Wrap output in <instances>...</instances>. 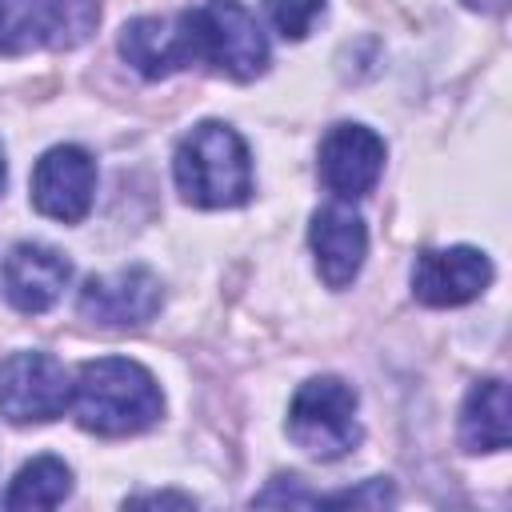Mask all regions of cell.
<instances>
[{
  "label": "cell",
  "instance_id": "obj_16",
  "mask_svg": "<svg viewBox=\"0 0 512 512\" xmlns=\"http://www.w3.org/2000/svg\"><path fill=\"white\" fill-rule=\"evenodd\" d=\"M264 8L284 40H304L312 20L324 12V0H264Z\"/></svg>",
  "mask_w": 512,
  "mask_h": 512
},
{
  "label": "cell",
  "instance_id": "obj_13",
  "mask_svg": "<svg viewBox=\"0 0 512 512\" xmlns=\"http://www.w3.org/2000/svg\"><path fill=\"white\" fill-rule=\"evenodd\" d=\"M120 56L144 76V80H164L180 68L192 64L188 52V28L184 12L176 16H136L120 28Z\"/></svg>",
  "mask_w": 512,
  "mask_h": 512
},
{
  "label": "cell",
  "instance_id": "obj_10",
  "mask_svg": "<svg viewBox=\"0 0 512 512\" xmlns=\"http://www.w3.org/2000/svg\"><path fill=\"white\" fill-rule=\"evenodd\" d=\"M492 284V260L480 248H424L412 264V296L428 308H456Z\"/></svg>",
  "mask_w": 512,
  "mask_h": 512
},
{
  "label": "cell",
  "instance_id": "obj_4",
  "mask_svg": "<svg viewBox=\"0 0 512 512\" xmlns=\"http://www.w3.org/2000/svg\"><path fill=\"white\" fill-rule=\"evenodd\" d=\"M288 436L300 452L316 460H340L360 444L356 388L340 376H312L296 388L288 404Z\"/></svg>",
  "mask_w": 512,
  "mask_h": 512
},
{
  "label": "cell",
  "instance_id": "obj_7",
  "mask_svg": "<svg viewBox=\"0 0 512 512\" xmlns=\"http://www.w3.org/2000/svg\"><path fill=\"white\" fill-rule=\"evenodd\" d=\"M160 304H164L160 280L140 264L108 276H88V284L76 296L80 320L96 328H140L160 312Z\"/></svg>",
  "mask_w": 512,
  "mask_h": 512
},
{
  "label": "cell",
  "instance_id": "obj_19",
  "mask_svg": "<svg viewBox=\"0 0 512 512\" xmlns=\"http://www.w3.org/2000/svg\"><path fill=\"white\" fill-rule=\"evenodd\" d=\"M124 504H132V508H196V500L184 492H144V496H128Z\"/></svg>",
  "mask_w": 512,
  "mask_h": 512
},
{
  "label": "cell",
  "instance_id": "obj_12",
  "mask_svg": "<svg viewBox=\"0 0 512 512\" xmlns=\"http://www.w3.org/2000/svg\"><path fill=\"white\" fill-rule=\"evenodd\" d=\"M308 244L316 256V272L328 288H348L360 276V264L368 256V228L360 212L348 204H324L312 212Z\"/></svg>",
  "mask_w": 512,
  "mask_h": 512
},
{
  "label": "cell",
  "instance_id": "obj_18",
  "mask_svg": "<svg viewBox=\"0 0 512 512\" xmlns=\"http://www.w3.org/2000/svg\"><path fill=\"white\" fill-rule=\"evenodd\" d=\"M316 492H304L296 476H276L264 492L252 496V504H304V508H316Z\"/></svg>",
  "mask_w": 512,
  "mask_h": 512
},
{
  "label": "cell",
  "instance_id": "obj_5",
  "mask_svg": "<svg viewBox=\"0 0 512 512\" xmlns=\"http://www.w3.org/2000/svg\"><path fill=\"white\" fill-rule=\"evenodd\" d=\"M100 0H0V56L76 48L96 32Z\"/></svg>",
  "mask_w": 512,
  "mask_h": 512
},
{
  "label": "cell",
  "instance_id": "obj_17",
  "mask_svg": "<svg viewBox=\"0 0 512 512\" xmlns=\"http://www.w3.org/2000/svg\"><path fill=\"white\" fill-rule=\"evenodd\" d=\"M336 504H344V508H388V504H396V492H392L388 480H364L360 488H344V492H332V496L316 500V508H336Z\"/></svg>",
  "mask_w": 512,
  "mask_h": 512
},
{
  "label": "cell",
  "instance_id": "obj_20",
  "mask_svg": "<svg viewBox=\"0 0 512 512\" xmlns=\"http://www.w3.org/2000/svg\"><path fill=\"white\" fill-rule=\"evenodd\" d=\"M472 12H492V16H500L504 8H508V0H464Z\"/></svg>",
  "mask_w": 512,
  "mask_h": 512
},
{
  "label": "cell",
  "instance_id": "obj_6",
  "mask_svg": "<svg viewBox=\"0 0 512 512\" xmlns=\"http://www.w3.org/2000/svg\"><path fill=\"white\" fill-rule=\"evenodd\" d=\"M72 404V372L48 352H12L0 360V416L12 424H48Z\"/></svg>",
  "mask_w": 512,
  "mask_h": 512
},
{
  "label": "cell",
  "instance_id": "obj_21",
  "mask_svg": "<svg viewBox=\"0 0 512 512\" xmlns=\"http://www.w3.org/2000/svg\"><path fill=\"white\" fill-rule=\"evenodd\" d=\"M4 176H8V168H4V144H0V192H4Z\"/></svg>",
  "mask_w": 512,
  "mask_h": 512
},
{
  "label": "cell",
  "instance_id": "obj_3",
  "mask_svg": "<svg viewBox=\"0 0 512 512\" xmlns=\"http://www.w3.org/2000/svg\"><path fill=\"white\" fill-rule=\"evenodd\" d=\"M192 64L228 80H256L268 68V36L240 0H208L184 12Z\"/></svg>",
  "mask_w": 512,
  "mask_h": 512
},
{
  "label": "cell",
  "instance_id": "obj_14",
  "mask_svg": "<svg viewBox=\"0 0 512 512\" xmlns=\"http://www.w3.org/2000/svg\"><path fill=\"white\" fill-rule=\"evenodd\" d=\"M460 448L464 452H500L508 448V388L500 376L476 380L460 404Z\"/></svg>",
  "mask_w": 512,
  "mask_h": 512
},
{
  "label": "cell",
  "instance_id": "obj_11",
  "mask_svg": "<svg viewBox=\"0 0 512 512\" xmlns=\"http://www.w3.org/2000/svg\"><path fill=\"white\" fill-rule=\"evenodd\" d=\"M0 280H4V296H8V304H12L16 312L40 316V312H48V308L60 300V292L68 288V280H72V260H68L64 252L48 248V244L24 240V244H16V248L4 256Z\"/></svg>",
  "mask_w": 512,
  "mask_h": 512
},
{
  "label": "cell",
  "instance_id": "obj_9",
  "mask_svg": "<svg viewBox=\"0 0 512 512\" xmlns=\"http://www.w3.org/2000/svg\"><path fill=\"white\" fill-rule=\"evenodd\" d=\"M316 172L336 200H360L384 172V140L368 124H336L320 140Z\"/></svg>",
  "mask_w": 512,
  "mask_h": 512
},
{
  "label": "cell",
  "instance_id": "obj_1",
  "mask_svg": "<svg viewBox=\"0 0 512 512\" xmlns=\"http://www.w3.org/2000/svg\"><path fill=\"white\" fill-rule=\"evenodd\" d=\"M76 424L96 436H136L164 416L156 376L128 356H100L80 364L72 380Z\"/></svg>",
  "mask_w": 512,
  "mask_h": 512
},
{
  "label": "cell",
  "instance_id": "obj_2",
  "mask_svg": "<svg viewBox=\"0 0 512 512\" xmlns=\"http://www.w3.org/2000/svg\"><path fill=\"white\" fill-rule=\"evenodd\" d=\"M172 176L192 208H236L252 196V156L236 128L220 120L196 124L172 156Z\"/></svg>",
  "mask_w": 512,
  "mask_h": 512
},
{
  "label": "cell",
  "instance_id": "obj_15",
  "mask_svg": "<svg viewBox=\"0 0 512 512\" xmlns=\"http://www.w3.org/2000/svg\"><path fill=\"white\" fill-rule=\"evenodd\" d=\"M68 492H72V468L60 456H36L12 476L4 504L8 508H56L68 500Z\"/></svg>",
  "mask_w": 512,
  "mask_h": 512
},
{
  "label": "cell",
  "instance_id": "obj_8",
  "mask_svg": "<svg viewBox=\"0 0 512 512\" xmlns=\"http://www.w3.org/2000/svg\"><path fill=\"white\" fill-rule=\"evenodd\" d=\"M96 164L76 144L48 148L32 168V208L60 224H80L92 208Z\"/></svg>",
  "mask_w": 512,
  "mask_h": 512
}]
</instances>
